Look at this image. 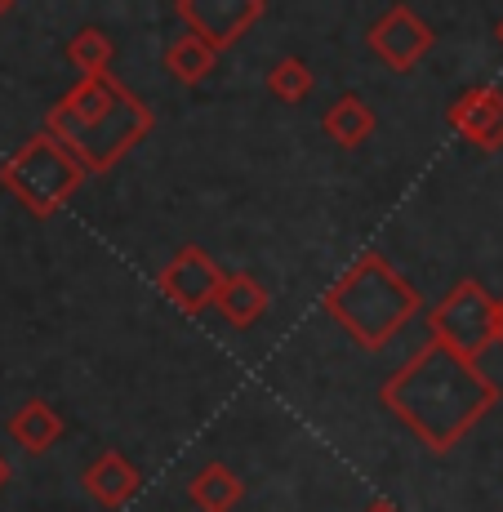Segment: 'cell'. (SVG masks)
Listing matches in <instances>:
<instances>
[{"label":"cell","mask_w":503,"mask_h":512,"mask_svg":"<svg viewBox=\"0 0 503 512\" xmlns=\"http://www.w3.org/2000/svg\"><path fill=\"white\" fill-rule=\"evenodd\" d=\"M379 401L388 415H397L428 450L446 455L455 450L468 428L499 401V388L481 374L477 361L459 357L455 348L428 339L414 348L406 366L383 379Z\"/></svg>","instance_id":"6da1fadb"},{"label":"cell","mask_w":503,"mask_h":512,"mask_svg":"<svg viewBox=\"0 0 503 512\" xmlns=\"http://www.w3.org/2000/svg\"><path fill=\"white\" fill-rule=\"evenodd\" d=\"M152 130L156 112L112 72L76 81L45 116V134L63 143L85 174H112Z\"/></svg>","instance_id":"7a4b0ae2"},{"label":"cell","mask_w":503,"mask_h":512,"mask_svg":"<svg viewBox=\"0 0 503 512\" xmlns=\"http://www.w3.org/2000/svg\"><path fill=\"white\" fill-rule=\"evenodd\" d=\"M321 308L330 312V321H339V330L357 348L383 352L419 317L423 299L410 277H401L379 250H361L321 294Z\"/></svg>","instance_id":"3957f363"},{"label":"cell","mask_w":503,"mask_h":512,"mask_svg":"<svg viewBox=\"0 0 503 512\" xmlns=\"http://www.w3.org/2000/svg\"><path fill=\"white\" fill-rule=\"evenodd\" d=\"M90 174L63 152V143L49 139V134H32L27 143H18L14 152L0 165V187L23 205L32 219H54Z\"/></svg>","instance_id":"277c9868"},{"label":"cell","mask_w":503,"mask_h":512,"mask_svg":"<svg viewBox=\"0 0 503 512\" xmlns=\"http://www.w3.org/2000/svg\"><path fill=\"white\" fill-rule=\"evenodd\" d=\"M428 339L455 348L459 357L477 361L486 343H495V299L481 281H455L450 294L428 312Z\"/></svg>","instance_id":"5b68a950"},{"label":"cell","mask_w":503,"mask_h":512,"mask_svg":"<svg viewBox=\"0 0 503 512\" xmlns=\"http://www.w3.org/2000/svg\"><path fill=\"white\" fill-rule=\"evenodd\" d=\"M223 277H228V272L210 259V250L183 245V250H174V259L156 272V290L179 312H187V317H201L205 308H214V294H219Z\"/></svg>","instance_id":"8992f818"},{"label":"cell","mask_w":503,"mask_h":512,"mask_svg":"<svg viewBox=\"0 0 503 512\" xmlns=\"http://www.w3.org/2000/svg\"><path fill=\"white\" fill-rule=\"evenodd\" d=\"M366 45H370V54L379 58L383 67H392V72H414L419 58L437 45V32H432V27L423 23L410 5H388L370 23Z\"/></svg>","instance_id":"52a82bcc"},{"label":"cell","mask_w":503,"mask_h":512,"mask_svg":"<svg viewBox=\"0 0 503 512\" xmlns=\"http://www.w3.org/2000/svg\"><path fill=\"white\" fill-rule=\"evenodd\" d=\"M174 9H179L187 32L201 45H210L214 54L241 45V36L268 14L263 0H179Z\"/></svg>","instance_id":"ba28073f"},{"label":"cell","mask_w":503,"mask_h":512,"mask_svg":"<svg viewBox=\"0 0 503 512\" xmlns=\"http://www.w3.org/2000/svg\"><path fill=\"white\" fill-rule=\"evenodd\" d=\"M450 130L459 134V139L486 147V152H495L503 147V94L499 90H468L459 94L455 103H450L446 112Z\"/></svg>","instance_id":"9c48e42d"},{"label":"cell","mask_w":503,"mask_h":512,"mask_svg":"<svg viewBox=\"0 0 503 512\" xmlns=\"http://www.w3.org/2000/svg\"><path fill=\"white\" fill-rule=\"evenodd\" d=\"M81 486H85V495H90L94 504L125 508L138 490H143V477H138V468L121 455V450H103V455L81 472Z\"/></svg>","instance_id":"30bf717a"},{"label":"cell","mask_w":503,"mask_h":512,"mask_svg":"<svg viewBox=\"0 0 503 512\" xmlns=\"http://www.w3.org/2000/svg\"><path fill=\"white\" fill-rule=\"evenodd\" d=\"M214 308H219V317L228 321V326L250 330V326H259V321L268 317L272 294H268V285L254 277V272H228L223 285H219V294H214Z\"/></svg>","instance_id":"8fae6325"},{"label":"cell","mask_w":503,"mask_h":512,"mask_svg":"<svg viewBox=\"0 0 503 512\" xmlns=\"http://www.w3.org/2000/svg\"><path fill=\"white\" fill-rule=\"evenodd\" d=\"M321 130H325V139H330L334 147L357 152V147L370 143L374 130H379V112H374L361 94H339L334 98V107H325Z\"/></svg>","instance_id":"7c38bea8"},{"label":"cell","mask_w":503,"mask_h":512,"mask_svg":"<svg viewBox=\"0 0 503 512\" xmlns=\"http://www.w3.org/2000/svg\"><path fill=\"white\" fill-rule=\"evenodd\" d=\"M5 428H9V437L27 450V455H45V450H54L58 441H63L67 423H63V415H58L45 397H27L23 406L9 415Z\"/></svg>","instance_id":"4fadbf2b"},{"label":"cell","mask_w":503,"mask_h":512,"mask_svg":"<svg viewBox=\"0 0 503 512\" xmlns=\"http://www.w3.org/2000/svg\"><path fill=\"white\" fill-rule=\"evenodd\" d=\"M187 499L201 512H236L245 499V481H241V472L228 464H205L187 481Z\"/></svg>","instance_id":"5bb4252c"},{"label":"cell","mask_w":503,"mask_h":512,"mask_svg":"<svg viewBox=\"0 0 503 512\" xmlns=\"http://www.w3.org/2000/svg\"><path fill=\"white\" fill-rule=\"evenodd\" d=\"M219 67V54H214L210 45H201L192 32L174 36L170 45H165V72H170V81L179 85H201L205 76Z\"/></svg>","instance_id":"9a60e30c"},{"label":"cell","mask_w":503,"mask_h":512,"mask_svg":"<svg viewBox=\"0 0 503 512\" xmlns=\"http://www.w3.org/2000/svg\"><path fill=\"white\" fill-rule=\"evenodd\" d=\"M63 58L81 72V81L85 76H107V67H112V58H116V41L103 27H81L76 36H67Z\"/></svg>","instance_id":"2e32d148"},{"label":"cell","mask_w":503,"mask_h":512,"mask_svg":"<svg viewBox=\"0 0 503 512\" xmlns=\"http://www.w3.org/2000/svg\"><path fill=\"white\" fill-rule=\"evenodd\" d=\"M312 85H317V76H312V67L303 63V58H276L272 72H268V94L276 98V103L285 107H299L303 98L312 94Z\"/></svg>","instance_id":"e0dca14e"},{"label":"cell","mask_w":503,"mask_h":512,"mask_svg":"<svg viewBox=\"0 0 503 512\" xmlns=\"http://www.w3.org/2000/svg\"><path fill=\"white\" fill-rule=\"evenodd\" d=\"M361 512H401V508L392 504V499H370V504L361 508Z\"/></svg>","instance_id":"ac0fdd59"},{"label":"cell","mask_w":503,"mask_h":512,"mask_svg":"<svg viewBox=\"0 0 503 512\" xmlns=\"http://www.w3.org/2000/svg\"><path fill=\"white\" fill-rule=\"evenodd\" d=\"M495 339L503 343V299H495Z\"/></svg>","instance_id":"d6986e66"},{"label":"cell","mask_w":503,"mask_h":512,"mask_svg":"<svg viewBox=\"0 0 503 512\" xmlns=\"http://www.w3.org/2000/svg\"><path fill=\"white\" fill-rule=\"evenodd\" d=\"M9 477H14V472H9V459H5V455H0V490H5V486H9Z\"/></svg>","instance_id":"ffe728a7"},{"label":"cell","mask_w":503,"mask_h":512,"mask_svg":"<svg viewBox=\"0 0 503 512\" xmlns=\"http://www.w3.org/2000/svg\"><path fill=\"white\" fill-rule=\"evenodd\" d=\"M0 14H9V0H0Z\"/></svg>","instance_id":"44dd1931"},{"label":"cell","mask_w":503,"mask_h":512,"mask_svg":"<svg viewBox=\"0 0 503 512\" xmlns=\"http://www.w3.org/2000/svg\"><path fill=\"white\" fill-rule=\"evenodd\" d=\"M495 36H499V45H503V23H499V32H495Z\"/></svg>","instance_id":"7402d4cb"}]
</instances>
